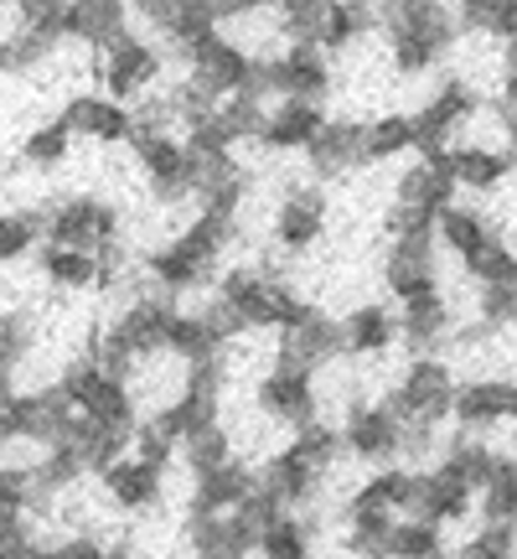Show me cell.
<instances>
[{"label":"cell","instance_id":"6da1fadb","mask_svg":"<svg viewBox=\"0 0 517 559\" xmlns=\"http://www.w3.org/2000/svg\"><path fill=\"white\" fill-rule=\"evenodd\" d=\"M450 394H456V368L440 358H414L404 368L398 389L383 400V409L398 415V425H445Z\"/></svg>","mask_w":517,"mask_h":559},{"label":"cell","instance_id":"7a4b0ae2","mask_svg":"<svg viewBox=\"0 0 517 559\" xmlns=\"http://www.w3.org/2000/svg\"><path fill=\"white\" fill-rule=\"evenodd\" d=\"M37 223H41V243L94 254L104 243H115V234H120V207H115V202H99V198H62V202H52L47 213H37Z\"/></svg>","mask_w":517,"mask_h":559},{"label":"cell","instance_id":"3957f363","mask_svg":"<svg viewBox=\"0 0 517 559\" xmlns=\"http://www.w3.org/2000/svg\"><path fill=\"white\" fill-rule=\"evenodd\" d=\"M160 68H166L160 47H151V37H140V32H124L120 41H109L104 52H94V73L104 83V99L124 104V109L160 79Z\"/></svg>","mask_w":517,"mask_h":559},{"label":"cell","instance_id":"277c9868","mask_svg":"<svg viewBox=\"0 0 517 559\" xmlns=\"http://www.w3.org/2000/svg\"><path fill=\"white\" fill-rule=\"evenodd\" d=\"M258 409L275 419V425H316V409H321V394H316V373L311 368H296V362H269L264 373H258V389H254Z\"/></svg>","mask_w":517,"mask_h":559},{"label":"cell","instance_id":"5b68a950","mask_svg":"<svg viewBox=\"0 0 517 559\" xmlns=\"http://www.w3.org/2000/svg\"><path fill=\"white\" fill-rule=\"evenodd\" d=\"M181 58L192 62V73H187V79L202 83L213 99H233V94H254V99H258V88H254L258 58H249L243 47H233V41L223 37V32L202 37L197 47H187Z\"/></svg>","mask_w":517,"mask_h":559},{"label":"cell","instance_id":"8992f818","mask_svg":"<svg viewBox=\"0 0 517 559\" xmlns=\"http://www.w3.org/2000/svg\"><path fill=\"white\" fill-rule=\"evenodd\" d=\"M337 436H341V451L368 461V466H394V456L404 451V425L383 404H352L347 425H341Z\"/></svg>","mask_w":517,"mask_h":559},{"label":"cell","instance_id":"52a82bcc","mask_svg":"<svg viewBox=\"0 0 517 559\" xmlns=\"http://www.w3.org/2000/svg\"><path fill=\"white\" fill-rule=\"evenodd\" d=\"M383 290L404 306V300L440 290V254L435 239H394L383 254Z\"/></svg>","mask_w":517,"mask_h":559},{"label":"cell","instance_id":"ba28073f","mask_svg":"<svg viewBox=\"0 0 517 559\" xmlns=\"http://www.w3.org/2000/svg\"><path fill=\"white\" fill-rule=\"evenodd\" d=\"M513 409H517V389L507 379H471V383H456L450 394V419L460 430H497V425H513Z\"/></svg>","mask_w":517,"mask_h":559},{"label":"cell","instance_id":"9c48e42d","mask_svg":"<svg viewBox=\"0 0 517 559\" xmlns=\"http://www.w3.org/2000/svg\"><path fill=\"white\" fill-rule=\"evenodd\" d=\"M394 326H398V337H404V347H409L414 358H435V347H445V337L456 332L445 290H424V296L404 300Z\"/></svg>","mask_w":517,"mask_h":559},{"label":"cell","instance_id":"30bf717a","mask_svg":"<svg viewBox=\"0 0 517 559\" xmlns=\"http://www.w3.org/2000/svg\"><path fill=\"white\" fill-rule=\"evenodd\" d=\"M171 300H160V296H140L130 300L120 317H115V337L124 342V353L130 358H156V353H166V326H171Z\"/></svg>","mask_w":517,"mask_h":559},{"label":"cell","instance_id":"8fae6325","mask_svg":"<svg viewBox=\"0 0 517 559\" xmlns=\"http://www.w3.org/2000/svg\"><path fill=\"white\" fill-rule=\"evenodd\" d=\"M58 124L68 135H88V140H99V145L130 140V109L115 99H104V94H73V99L62 104Z\"/></svg>","mask_w":517,"mask_h":559},{"label":"cell","instance_id":"7c38bea8","mask_svg":"<svg viewBox=\"0 0 517 559\" xmlns=\"http://www.w3.org/2000/svg\"><path fill=\"white\" fill-rule=\"evenodd\" d=\"M471 508H477V492L456 477V472H445V466H430V472H419V492H414V519L435 523H460L471 519Z\"/></svg>","mask_w":517,"mask_h":559},{"label":"cell","instance_id":"4fadbf2b","mask_svg":"<svg viewBox=\"0 0 517 559\" xmlns=\"http://www.w3.org/2000/svg\"><path fill=\"white\" fill-rule=\"evenodd\" d=\"M104 481V498L115 502L120 513H145V508H156L160 492H166V472H156V466H145V461H109L99 472Z\"/></svg>","mask_w":517,"mask_h":559},{"label":"cell","instance_id":"5bb4252c","mask_svg":"<svg viewBox=\"0 0 517 559\" xmlns=\"http://www.w3.org/2000/svg\"><path fill=\"white\" fill-rule=\"evenodd\" d=\"M326 124V109L311 99H279L269 104V115H264V130H258V145L264 151H305L316 130Z\"/></svg>","mask_w":517,"mask_h":559},{"label":"cell","instance_id":"9a60e30c","mask_svg":"<svg viewBox=\"0 0 517 559\" xmlns=\"http://www.w3.org/2000/svg\"><path fill=\"white\" fill-rule=\"evenodd\" d=\"M326 234V192L321 187H296L290 198L275 207V239L300 254V249H311V243Z\"/></svg>","mask_w":517,"mask_h":559},{"label":"cell","instance_id":"2e32d148","mask_svg":"<svg viewBox=\"0 0 517 559\" xmlns=\"http://www.w3.org/2000/svg\"><path fill=\"white\" fill-rule=\"evenodd\" d=\"M130 145H135V166L156 187L160 202L187 198V151H181L177 135H151V140H130Z\"/></svg>","mask_w":517,"mask_h":559},{"label":"cell","instance_id":"e0dca14e","mask_svg":"<svg viewBox=\"0 0 517 559\" xmlns=\"http://www.w3.org/2000/svg\"><path fill=\"white\" fill-rule=\"evenodd\" d=\"M130 32V11L120 0H79V5H62V41H88L94 52H104L109 41H120Z\"/></svg>","mask_w":517,"mask_h":559},{"label":"cell","instance_id":"ac0fdd59","mask_svg":"<svg viewBox=\"0 0 517 559\" xmlns=\"http://www.w3.org/2000/svg\"><path fill=\"white\" fill-rule=\"evenodd\" d=\"M305 156H311V177L332 181L341 171H352L362 166V124L358 120H326L316 130V140L305 145Z\"/></svg>","mask_w":517,"mask_h":559},{"label":"cell","instance_id":"d6986e66","mask_svg":"<svg viewBox=\"0 0 517 559\" xmlns=\"http://www.w3.org/2000/svg\"><path fill=\"white\" fill-rule=\"evenodd\" d=\"M347 347H341V321H332V317H311L305 326H296V332H285L279 337V353L275 358L279 362H296V368H311L316 373L321 362H332V358H341Z\"/></svg>","mask_w":517,"mask_h":559},{"label":"cell","instance_id":"ffe728a7","mask_svg":"<svg viewBox=\"0 0 517 559\" xmlns=\"http://www.w3.org/2000/svg\"><path fill=\"white\" fill-rule=\"evenodd\" d=\"M492 239H497V228L486 223V213L466 207V202H450L445 213H435V249H450L460 264H471Z\"/></svg>","mask_w":517,"mask_h":559},{"label":"cell","instance_id":"44dd1931","mask_svg":"<svg viewBox=\"0 0 517 559\" xmlns=\"http://www.w3.org/2000/svg\"><path fill=\"white\" fill-rule=\"evenodd\" d=\"M513 171V145H450V177L456 187L492 192Z\"/></svg>","mask_w":517,"mask_h":559},{"label":"cell","instance_id":"7402d4cb","mask_svg":"<svg viewBox=\"0 0 517 559\" xmlns=\"http://www.w3.org/2000/svg\"><path fill=\"white\" fill-rule=\"evenodd\" d=\"M254 481L264 487V492H269V498L285 502V508H296V502H311V498H316V487H321V477L296 456V451H290V445L264 461V466L254 472Z\"/></svg>","mask_w":517,"mask_h":559},{"label":"cell","instance_id":"603a6c76","mask_svg":"<svg viewBox=\"0 0 517 559\" xmlns=\"http://www.w3.org/2000/svg\"><path fill=\"white\" fill-rule=\"evenodd\" d=\"M228 347L223 332L207 321V311H171V326H166V353L181 358L187 368L192 362H213Z\"/></svg>","mask_w":517,"mask_h":559},{"label":"cell","instance_id":"cb8c5ba5","mask_svg":"<svg viewBox=\"0 0 517 559\" xmlns=\"http://www.w3.org/2000/svg\"><path fill=\"white\" fill-rule=\"evenodd\" d=\"M254 492V472L243 461H228L218 472L197 477V498H192V519H213V513H233L243 498Z\"/></svg>","mask_w":517,"mask_h":559},{"label":"cell","instance_id":"d4e9b609","mask_svg":"<svg viewBox=\"0 0 517 559\" xmlns=\"http://www.w3.org/2000/svg\"><path fill=\"white\" fill-rule=\"evenodd\" d=\"M99 436H135V425H140V409H135V394H130V383H115V379H99V389L83 400L79 409Z\"/></svg>","mask_w":517,"mask_h":559},{"label":"cell","instance_id":"484cf974","mask_svg":"<svg viewBox=\"0 0 517 559\" xmlns=\"http://www.w3.org/2000/svg\"><path fill=\"white\" fill-rule=\"evenodd\" d=\"M398 342L394 311L388 306H358L352 317L341 321V347L358 353V358H373V353H388Z\"/></svg>","mask_w":517,"mask_h":559},{"label":"cell","instance_id":"4316f807","mask_svg":"<svg viewBox=\"0 0 517 559\" xmlns=\"http://www.w3.org/2000/svg\"><path fill=\"white\" fill-rule=\"evenodd\" d=\"M37 264H41V275H47V285H58V290H88V285H99V260L83 254V249L37 243Z\"/></svg>","mask_w":517,"mask_h":559},{"label":"cell","instance_id":"83f0119b","mask_svg":"<svg viewBox=\"0 0 517 559\" xmlns=\"http://www.w3.org/2000/svg\"><path fill=\"white\" fill-rule=\"evenodd\" d=\"M404 151H414L409 115H378V120L362 124V160H394Z\"/></svg>","mask_w":517,"mask_h":559},{"label":"cell","instance_id":"f1b7e54d","mask_svg":"<svg viewBox=\"0 0 517 559\" xmlns=\"http://www.w3.org/2000/svg\"><path fill=\"white\" fill-rule=\"evenodd\" d=\"M388 559H445V528L424 519H404L388 534Z\"/></svg>","mask_w":517,"mask_h":559},{"label":"cell","instance_id":"f546056e","mask_svg":"<svg viewBox=\"0 0 517 559\" xmlns=\"http://www.w3.org/2000/svg\"><path fill=\"white\" fill-rule=\"evenodd\" d=\"M68 156H73V135H68L58 120L37 124L32 135L21 140V160H26V166H37V171H58Z\"/></svg>","mask_w":517,"mask_h":559},{"label":"cell","instance_id":"4dcf8cb0","mask_svg":"<svg viewBox=\"0 0 517 559\" xmlns=\"http://www.w3.org/2000/svg\"><path fill=\"white\" fill-rule=\"evenodd\" d=\"M290 451H296L311 472H332L337 466V456H341V436H337V425H305V430H296V440H290Z\"/></svg>","mask_w":517,"mask_h":559},{"label":"cell","instance_id":"1f68e13d","mask_svg":"<svg viewBox=\"0 0 517 559\" xmlns=\"http://www.w3.org/2000/svg\"><path fill=\"white\" fill-rule=\"evenodd\" d=\"M477 508H481V523H486V528H502V523H513V513H517V466H513V461H507L497 477L481 487Z\"/></svg>","mask_w":517,"mask_h":559},{"label":"cell","instance_id":"d6a6232c","mask_svg":"<svg viewBox=\"0 0 517 559\" xmlns=\"http://www.w3.org/2000/svg\"><path fill=\"white\" fill-rule=\"evenodd\" d=\"M254 555H264V559H311V528L285 513L275 528H264V534H258Z\"/></svg>","mask_w":517,"mask_h":559},{"label":"cell","instance_id":"836d02e7","mask_svg":"<svg viewBox=\"0 0 517 559\" xmlns=\"http://www.w3.org/2000/svg\"><path fill=\"white\" fill-rule=\"evenodd\" d=\"M181 451H187V466L197 472V477H207V472H218V466H228L233 456V436L223 430V425H213V430H202V436L181 440Z\"/></svg>","mask_w":517,"mask_h":559},{"label":"cell","instance_id":"e575fe53","mask_svg":"<svg viewBox=\"0 0 517 559\" xmlns=\"http://www.w3.org/2000/svg\"><path fill=\"white\" fill-rule=\"evenodd\" d=\"M37 243H41L37 213H0V264L26 260Z\"/></svg>","mask_w":517,"mask_h":559},{"label":"cell","instance_id":"d590c367","mask_svg":"<svg viewBox=\"0 0 517 559\" xmlns=\"http://www.w3.org/2000/svg\"><path fill=\"white\" fill-rule=\"evenodd\" d=\"M466 275L477 280V290H481V285H517L513 243H507V239H492V243H486V249L477 254V260L466 264Z\"/></svg>","mask_w":517,"mask_h":559},{"label":"cell","instance_id":"8d00e7d4","mask_svg":"<svg viewBox=\"0 0 517 559\" xmlns=\"http://www.w3.org/2000/svg\"><path fill=\"white\" fill-rule=\"evenodd\" d=\"M388 58H394L398 73H430L440 62V52L414 32H388Z\"/></svg>","mask_w":517,"mask_h":559},{"label":"cell","instance_id":"74e56055","mask_svg":"<svg viewBox=\"0 0 517 559\" xmlns=\"http://www.w3.org/2000/svg\"><path fill=\"white\" fill-rule=\"evenodd\" d=\"M513 306H517L513 285H481V290H477L481 332H507V326H513Z\"/></svg>","mask_w":517,"mask_h":559},{"label":"cell","instance_id":"f35d334b","mask_svg":"<svg viewBox=\"0 0 517 559\" xmlns=\"http://www.w3.org/2000/svg\"><path fill=\"white\" fill-rule=\"evenodd\" d=\"M32 513V477L0 472V528H21Z\"/></svg>","mask_w":517,"mask_h":559},{"label":"cell","instance_id":"ab89813d","mask_svg":"<svg viewBox=\"0 0 517 559\" xmlns=\"http://www.w3.org/2000/svg\"><path fill=\"white\" fill-rule=\"evenodd\" d=\"M456 559H513V523H502V528L481 523L477 534L456 549Z\"/></svg>","mask_w":517,"mask_h":559},{"label":"cell","instance_id":"60d3db41","mask_svg":"<svg viewBox=\"0 0 517 559\" xmlns=\"http://www.w3.org/2000/svg\"><path fill=\"white\" fill-rule=\"evenodd\" d=\"M47 559H104V544L88 539V534H73V539H62L58 549H47Z\"/></svg>","mask_w":517,"mask_h":559},{"label":"cell","instance_id":"b9f144b4","mask_svg":"<svg viewBox=\"0 0 517 559\" xmlns=\"http://www.w3.org/2000/svg\"><path fill=\"white\" fill-rule=\"evenodd\" d=\"M104 559H135V555H130V544H115V549H104Z\"/></svg>","mask_w":517,"mask_h":559},{"label":"cell","instance_id":"7bdbcfd3","mask_svg":"<svg viewBox=\"0 0 517 559\" xmlns=\"http://www.w3.org/2000/svg\"><path fill=\"white\" fill-rule=\"evenodd\" d=\"M197 559H243V555H228V549H202Z\"/></svg>","mask_w":517,"mask_h":559},{"label":"cell","instance_id":"ee69618b","mask_svg":"<svg viewBox=\"0 0 517 559\" xmlns=\"http://www.w3.org/2000/svg\"><path fill=\"white\" fill-rule=\"evenodd\" d=\"M5 68H11V58H5V47H0V73H5Z\"/></svg>","mask_w":517,"mask_h":559}]
</instances>
